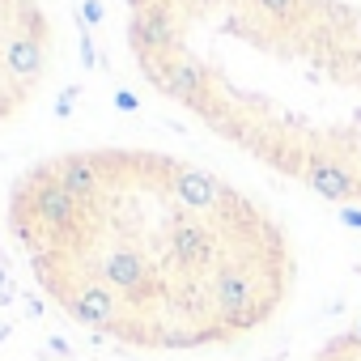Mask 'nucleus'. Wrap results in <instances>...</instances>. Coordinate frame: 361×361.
<instances>
[{"label":"nucleus","instance_id":"nucleus-4","mask_svg":"<svg viewBox=\"0 0 361 361\" xmlns=\"http://www.w3.org/2000/svg\"><path fill=\"white\" fill-rule=\"evenodd\" d=\"M128 43L136 47V56H161L174 47V22L166 9L149 5V9H136L132 13V26H128Z\"/></svg>","mask_w":361,"mask_h":361},{"label":"nucleus","instance_id":"nucleus-7","mask_svg":"<svg viewBox=\"0 0 361 361\" xmlns=\"http://www.w3.org/2000/svg\"><path fill=\"white\" fill-rule=\"evenodd\" d=\"M174 196L188 209H213L221 200V183L204 170H178L174 174Z\"/></svg>","mask_w":361,"mask_h":361},{"label":"nucleus","instance_id":"nucleus-12","mask_svg":"<svg viewBox=\"0 0 361 361\" xmlns=\"http://www.w3.org/2000/svg\"><path fill=\"white\" fill-rule=\"evenodd\" d=\"M348 340H353V344H361V323L353 327V336H348Z\"/></svg>","mask_w":361,"mask_h":361},{"label":"nucleus","instance_id":"nucleus-5","mask_svg":"<svg viewBox=\"0 0 361 361\" xmlns=\"http://www.w3.org/2000/svg\"><path fill=\"white\" fill-rule=\"evenodd\" d=\"M306 183H310L323 200H336V204H348V200L361 196L353 170H344V166L331 161V157H310V166H306Z\"/></svg>","mask_w":361,"mask_h":361},{"label":"nucleus","instance_id":"nucleus-3","mask_svg":"<svg viewBox=\"0 0 361 361\" xmlns=\"http://www.w3.org/2000/svg\"><path fill=\"white\" fill-rule=\"evenodd\" d=\"M47 170H51L56 183H60L68 196H77L81 204H90V200L102 192V170H98V157H90V153H68V157L51 161Z\"/></svg>","mask_w":361,"mask_h":361},{"label":"nucleus","instance_id":"nucleus-11","mask_svg":"<svg viewBox=\"0 0 361 361\" xmlns=\"http://www.w3.org/2000/svg\"><path fill=\"white\" fill-rule=\"evenodd\" d=\"M115 102H119V111H136V106H140V102H136V94H128V90H123Z\"/></svg>","mask_w":361,"mask_h":361},{"label":"nucleus","instance_id":"nucleus-9","mask_svg":"<svg viewBox=\"0 0 361 361\" xmlns=\"http://www.w3.org/2000/svg\"><path fill=\"white\" fill-rule=\"evenodd\" d=\"M340 221H344L348 230H361V209H348V204H344V209H340Z\"/></svg>","mask_w":361,"mask_h":361},{"label":"nucleus","instance_id":"nucleus-10","mask_svg":"<svg viewBox=\"0 0 361 361\" xmlns=\"http://www.w3.org/2000/svg\"><path fill=\"white\" fill-rule=\"evenodd\" d=\"M85 18H90L94 26L102 22V5H98V0H85Z\"/></svg>","mask_w":361,"mask_h":361},{"label":"nucleus","instance_id":"nucleus-6","mask_svg":"<svg viewBox=\"0 0 361 361\" xmlns=\"http://www.w3.org/2000/svg\"><path fill=\"white\" fill-rule=\"evenodd\" d=\"M5 68H9L13 77H22V81H35V77H43V68H47V47H43L35 35H18V39L5 43Z\"/></svg>","mask_w":361,"mask_h":361},{"label":"nucleus","instance_id":"nucleus-8","mask_svg":"<svg viewBox=\"0 0 361 361\" xmlns=\"http://www.w3.org/2000/svg\"><path fill=\"white\" fill-rule=\"evenodd\" d=\"M255 5H259L268 18H276V22H289V18L298 13V0H255Z\"/></svg>","mask_w":361,"mask_h":361},{"label":"nucleus","instance_id":"nucleus-1","mask_svg":"<svg viewBox=\"0 0 361 361\" xmlns=\"http://www.w3.org/2000/svg\"><path fill=\"white\" fill-rule=\"evenodd\" d=\"M140 64H145V77L161 90V94H170V98H178V102H192V106H204V90H209V77H204V68L200 64H192V60H161V56H140Z\"/></svg>","mask_w":361,"mask_h":361},{"label":"nucleus","instance_id":"nucleus-2","mask_svg":"<svg viewBox=\"0 0 361 361\" xmlns=\"http://www.w3.org/2000/svg\"><path fill=\"white\" fill-rule=\"evenodd\" d=\"M213 259H217V238H213L204 226L183 221V226H174V230H170V264L183 272V276L204 272Z\"/></svg>","mask_w":361,"mask_h":361}]
</instances>
